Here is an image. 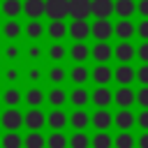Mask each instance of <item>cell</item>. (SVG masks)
I'll return each instance as SVG.
<instances>
[{"label": "cell", "mask_w": 148, "mask_h": 148, "mask_svg": "<svg viewBox=\"0 0 148 148\" xmlns=\"http://www.w3.org/2000/svg\"><path fill=\"white\" fill-rule=\"evenodd\" d=\"M44 16L49 21L69 18V0H44Z\"/></svg>", "instance_id": "obj_1"}, {"label": "cell", "mask_w": 148, "mask_h": 148, "mask_svg": "<svg viewBox=\"0 0 148 148\" xmlns=\"http://www.w3.org/2000/svg\"><path fill=\"white\" fill-rule=\"evenodd\" d=\"M0 127L5 132L9 130H21L23 127V111L18 106H7L2 113H0Z\"/></svg>", "instance_id": "obj_2"}, {"label": "cell", "mask_w": 148, "mask_h": 148, "mask_svg": "<svg viewBox=\"0 0 148 148\" xmlns=\"http://www.w3.org/2000/svg\"><path fill=\"white\" fill-rule=\"evenodd\" d=\"M23 127H25L28 132H42V130L46 127V113L42 111V106H39V109L28 106V111L23 113Z\"/></svg>", "instance_id": "obj_3"}, {"label": "cell", "mask_w": 148, "mask_h": 148, "mask_svg": "<svg viewBox=\"0 0 148 148\" xmlns=\"http://www.w3.org/2000/svg\"><path fill=\"white\" fill-rule=\"evenodd\" d=\"M113 35V23L111 18H95L90 23V37L97 42H109Z\"/></svg>", "instance_id": "obj_4"}, {"label": "cell", "mask_w": 148, "mask_h": 148, "mask_svg": "<svg viewBox=\"0 0 148 148\" xmlns=\"http://www.w3.org/2000/svg\"><path fill=\"white\" fill-rule=\"evenodd\" d=\"M67 104H72V109H86L90 104V90L86 86H72V90H67Z\"/></svg>", "instance_id": "obj_5"}, {"label": "cell", "mask_w": 148, "mask_h": 148, "mask_svg": "<svg viewBox=\"0 0 148 148\" xmlns=\"http://www.w3.org/2000/svg\"><path fill=\"white\" fill-rule=\"evenodd\" d=\"M67 37H72V42H86L90 37V23L86 18H72L67 25Z\"/></svg>", "instance_id": "obj_6"}, {"label": "cell", "mask_w": 148, "mask_h": 148, "mask_svg": "<svg viewBox=\"0 0 148 148\" xmlns=\"http://www.w3.org/2000/svg\"><path fill=\"white\" fill-rule=\"evenodd\" d=\"M44 102L51 109H65V104H67V90H65V86H51L49 90H44Z\"/></svg>", "instance_id": "obj_7"}, {"label": "cell", "mask_w": 148, "mask_h": 148, "mask_svg": "<svg viewBox=\"0 0 148 148\" xmlns=\"http://www.w3.org/2000/svg\"><path fill=\"white\" fill-rule=\"evenodd\" d=\"M44 79L51 86H65L67 83V69H65V65L62 62H51L44 69Z\"/></svg>", "instance_id": "obj_8"}, {"label": "cell", "mask_w": 148, "mask_h": 148, "mask_svg": "<svg viewBox=\"0 0 148 148\" xmlns=\"http://www.w3.org/2000/svg\"><path fill=\"white\" fill-rule=\"evenodd\" d=\"M67 81H72V86H86L90 81V67L86 62H74L67 69Z\"/></svg>", "instance_id": "obj_9"}, {"label": "cell", "mask_w": 148, "mask_h": 148, "mask_svg": "<svg viewBox=\"0 0 148 148\" xmlns=\"http://www.w3.org/2000/svg\"><path fill=\"white\" fill-rule=\"evenodd\" d=\"M90 104H95L97 109H109L113 104V90L109 86H95V90L90 92Z\"/></svg>", "instance_id": "obj_10"}, {"label": "cell", "mask_w": 148, "mask_h": 148, "mask_svg": "<svg viewBox=\"0 0 148 148\" xmlns=\"http://www.w3.org/2000/svg\"><path fill=\"white\" fill-rule=\"evenodd\" d=\"M0 35L7 39V42H16L21 35H23V23L18 18H7L5 23H0Z\"/></svg>", "instance_id": "obj_11"}, {"label": "cell", "mask_w": 148, "mask_h": 148, "mask_svg": "<svg viewBox=\"0 0 148 148\" xmlns=\"http://www.w3.org/2000/svg\"><path fill=\"white\" fill-rule=\"evenodd\" d=\"M113 104L118 109H132V104H134V90H132V86H118L113 90Z\"/></svg>", "instance_id": "obj_12"}, {"label": "cell", "mask_w": 148, "mask_h": 148, "mask_svg": "<svg viewBox=\"0 0 148 148\" xmlns=\"http://www.w3.org/2000/svg\"><path fill=\"white\" fill-rule=\"evenodd\" d=\"M67 125L72 130H88L90 127L88 109H72V113H67Z\"/></svg>", "instance_id": "obj_13"}, {"label": "cell", "mask_w": 148, "mask_h": 148, "mask_svg": "<svg viewBox=\"0 0 148 148\" xmlns=\"http://www.w3.org/2000/svg\"><path fill=\"white\" fill-rule=\"evenodd\" d=\"M90 58L95 62H111L113 58V46L109 42H95L90 46Z\"/></svg>", "instance_id": "obj_14"}, {"label": "cell", "mask_w": 148, "mask_h": 148, "mask_svg": "<svg viewBox=\"0 0 148 148\" xmlns=\"http://www.w3.org/2000/svg\"><path fill=\"white\" fill-rule=\"evenodd\" d=\"M21 79H23L28 86H39V83L44 81V69H42V65H39V62H28L25 69L21 72Z\"/></svg>", "instance_id": "obj_15"}, {"label": "cell", "mask_w": 148, "mask_h": 148, "mask_svg": "<svg viewBox=\"0 0 148 148\" xmlns=\"http://www.w3.org/2000/svg\"><path fill=\"white\" fill-rule=\"evenodd\" d=\"M90 79H92V83H97V86H109L111 79H113V69H111L106 62H97V65L90 69Z\"/></svg>", "instance_id": "obj_16"}, {"label": "cell", "mask_w": 148, "mask_h": 148, "mask_svg": "<svg viewBox=\"0 0 148 148\" xmlns=\"http://www.w3.org/2000/svg\"><path fill=\"white\" fill-rule=\"evenodd\" d=\"M113 58L118 62H132L134 60V44H132V39H120L113 46Z\"/></svg>", "instance_id": "obj_17"}, {"label": "cell", "mask_w": 148, "mask_h": 148, "mask_svg": "<svg viewBox=\"0 0 148 148\" xmlns=\"http://www.w3.org/2000/svg\"><path fill=\"white\" fill-rule=\"evenodd\" d=\"M113 81L118 86H132L134 83V67H132V62H120L113 69Z\"/></svg>", "instance_id": "obj_18"}, {"label": "cell", "mask_w": 148, "mask_h": 148, "mask_svg": "<svg viewBox=\"0 0 148 148\" xmlns=\"http://www.w3.org/2000/svg\"><path fill=\"white\" fill-rule=\"evenodd\" d=\"M44 35L51 39V42H62L67 37V23L65 21H49L44 25Z\"/></svg>", "instance_id": "obj_19"}, {"label": "cell", "mask_w": 148, "mask_h": 148, "mask_svg": "<svg viewBox=\"0 0 148 148\" xmlns=\"http://www.w3.org/2000/svg\"><path fill=\"white\" fill-rule=\"evenodd\" d=\"M44 58L49 62H65L67 60V46L62 42H51L46 49H44Z\"/></svg>", "instance_id": "obj_20"}, {"label": "cell", "mask_w": 148, "mask_h": 148, "mask_svg": "<svg viewBox=\"0 0 148 148\" xmlns=\"http://www.w3.org/2000/svg\"><path fill=\"white\" fill-rule=\"evenodd\" d=\"M90 125L95 130H111L113 125V113L109 109H97L95 113H90Z\"/></svg>", "instance_id": "obj_21"}, {"label": "cell", "mask_w": 148, "mask_h": 148, "mask_svg": "<svg viewBox=\"0 0 148 148\" xmlns=\"http://www.w3.org/2000/svg\"><path fill=\"white\" fill-rule=\"evenodd\" d=\"M67 58L72 62H86L90 58V46L86 42H72V46L67 49Z\"/></svg>", "instance_id": "obj_22"}, {"label": "cell", "mask_w": 148, "mask_h": 148, "mask_svg": "<svg viewBox=\"0 0 148 148\" xmlns=\"http://www.w3.org/2000/svg\"><path fill=\"white\" fill-rule=\"evenodd\" d=\"M23 104H28V106H32V109L44 106V104H46V102H44V88H39V86H28V90L23 92Z\"/></svg>", "instance_id": "obj_23"}, {"label": "cell", "mask_w": 148, "mask_h": 148, "mask_svg": "<svg viewBox=\"0 0 148 148\" xmlns=\"http://www.w3.org/2000/svg\"><path fill=\"white\" fill-rule=\"evenodd\" d=\"M113 0H90V16L95 18H111Z\"/></svg>", "instance_id": "obj_24"}, {"label": "cell", "mask_w": 148, "mask_h": 148, "mask_svg": "<svg viewBox=\"0 0 148 148\" xmlns=\"http://www.w3.org/2000/svg\"><path fill=\"white\" fill-rule=\"evenodd\" d=\"M46 127L53 130H65L67 127V111L65 109H51L46 113Z\"/></svg>", "instance_id": "obj_25"}, {"label": "cell", "mask_w": 148, "mask_h": 148, "mask_svg": "<svg viewBox=\"0 0 148 148\" xmlns=\"http://www.w3.org/2000/svg\"><path fill=\"white\" fill-rule=\"evenodd\" d=\"M23 35L30 42H39L44 37V23H42V18H28V23L23 25Z\"/></svg>", "instance_id": "obj_26"}, {"label": "cell", "mask_w": 148, "mask_h": 148, "mask_svg": "<svg viewBox=\"0 0 148 148\" xmlns=\"http://www.w3.org/2000/svg\"><path fill=\"white\" fill-rule=\"evenodd\" d=\"M113 35L118 39H132L134 37V21L132 18H118L113 23Z\"/></svg>", "instance_id": "obj_27"}, {"label": "cell", "mask_w": 148, "mask_h": 148, "mask_svg": "<svg viewBox=\"0 0 148 148\" xmlns=\"http://www.w3.org/2000/svg\"><path fill=\"white\" fill-rule=\"evenodd\" d=\"M0 102L5 106H18L23 102V92L18 90V86H7L2 92H0Z\"/></svg>", "instance_id": "obj_28"}, {"label": "cell", "mask_w": 148, "mask_h": 148, "mask_svg": "<svg viewBox=\"0 0 148 148\" xmlns=\"http://www.w3.org/2000/svg\"><path fill=\"white\" fill-rule=\"evenodd\" d=\"M113 127H118V130H132L134 127V113H132V109H118L113 113Z\"/></svg>", "instance_id": "obj_29"}, {"label": "cell", "mask_w": 148, "mask_h": 148, "mask_svg": "<svg viewBox=\"0 0 148 148\" xmlns=\"http://www.w3.org/2000/svg\"><path fill=\"white\" fill-rule=\"evenodd\" d=\"M69 18H90V0H69Z\"/></svg>", "instance_id": "obj_30"}, {"label": "cell", "mask_w": 148, "mask_h": 148, "mask_svg": "<svg viewBox=\"0 0 148 148\" xmlns=\"http://www.w3.org/2000/svg\"><path fill=\"white\" fill-rule=\"evenodd\" d=\"M21 14H25L28 18H42L44 16V0H23Z\"/></svg>", "instance_id": "obj_31"}, {"label": "cell", "mask_w": 148, "mask_h": 148, "mask_svg": "<svg viewBox=\"0 0 148 148\" xmlns=\"http://www.w3.org/2000/svg\"><path fill=\"white\" fill-rule=\"evenodd\" d=\"M0 79H2L7 86H16V83L21 81V67H18L16 62H7L5 69L0 72Z\"/></svg>", "instance_id": "obj_32"}, {"label": "cell", "mask_w": 148, "mask_h": 148, "mask_svg": "<svg viewBox=\"0 0 148 148\" xmlns=\"http://www.w3.org/2000/svg\"><path fill=\"white\" fill-rule=\"evenodd\" d=\"M21 7H23V0H2L0 2V14L5 18H18Z\"/></svg>", "instance_id": "obj_33"}, {"label": "cell", "mask_w": 148, "mask_h": 148, "mask_svg": "<svg viewBox=\"0 0 148 148\" xmlns=\"http://www.w3.org/2000/svg\"><path fill=\"white\" fill-rule=\"evenodd\" d=\"M113 14L118 18H132L136 14L134 0H113Z\"/></svg>", "instance_id": "obj_34"}, {"label": "cell", "mask_w": 148, "mask_h": 148, "mask_svg": "<svg viewBox=\"0 0 148 148\" xmlns=\"http://www.w3.org/2000/svg\"><path fill=\"white\" fill-rule=\"evenodd\" d=\"M0 56L5 58V62H18V58H23V49L16 42H7L0 49Z\"/></svg>", "instance_id": "obj_35"}, {"label": "cell", "mask_w": 148, "mask_h": 148, "mask_svg": "<svg viewBox=\"0 0 148 148\" xmlns=\"http://www.w3.org/2000/svg\"><path fill=\"white\" fill-rule=\"evenodd\" d=\"M23 58L28 62H42L44 60V46L39 42H30L28 46H23Z\"/></svg>", "instance_id": "obj_36"}, {"label": "cell", "mask_w": 148, "mask_h": 148, "mask_svg": "<svg viewBox=\"0 0 148 148\" xmlns=\"http://www.w3.org/2000/svg\"><path fill=\"white\" fill-rule=\"evenodd\" d=\"M0 148H23V136L18 130H9L0 136Z\"/></svg>", "instance_id": "obj_37"}, {"label": "cell", "mask_w": 148, "mask_h": 148, "mask_svg": "<svg viewBox=\"0 0 148 148\" xmlns=\"http://www.w3.org/2000/svg\"><path fill=\"white\" fill-rule=\"evenodd\" d=\"M90 148H113V136L109 134V130H97L90 136Z\"/></svg>", "instance_id": "obj_38"}, {"label": "cell", "mask_w": 148, "mask_h": 148, "mask_svg": "<svg viewBox=\"0 0 148 148\" xmlns=\"http://www.w3.org/2000/svg\"><path fill=\"white\" fill-rule=\"evenodd\" d=\"M67 148H90V136L86 130H74L72 136H67Z\"/></svg>", "instance_id": "obj_39"}, {"label": "cell", "mask_w": 148, "mask_h": 148, "mask_svg": "<svg viewBox=\"0 0 148 148\" xmlns=\"http://www.w3.org/2000/svg\"><path fill=\"white\" fill-rule=\"evenodd\" d=\"M23 148H46V136L42 132H28L23 136Z\"/></svg>", "instance_id": "obj_40"}, {"label": "cell", "mask_w": 148, "mask_h": 148, "mask_svg": "<svg viewBox=\"0 0 148 148\" xmlns=\"http://www.w3.org/2000/svg\"><path fill=\"white\" fill-rule=\"evenodd\" d=\"M113 148H134V134H132V130H120L113 136Z\"/></svg>", "instance_id": "obj_41"}, {"label": "cell", "mask_w": 148, "mask_h": 148, "mask_svg": "<svg viewBox=\"0 0 148 148\" xmlns=\"http://www.w3.org/2000/svg\"><path fill=\"white\" fill-rule=\"evenodd\" d=\"M46 148H67V136L62 130H53L46 136Z\"/></svg>", "instance_id": "obj_42"}, {"label": "cell", "mask_w": 148, "mask_h": 148, "mask_svg": "<svg viewBox=\"0 0 148 148\" xmlns=\"http://www.w3.org/2000/svg\"><path fill=\"white\" fill-rule=\"evenodd\" d=\"M134 104L148 109V86H139V90H134Z\"/></svg>", "instance_id": "obj_43"}, {"label": "cell", "mask_w": 148, "mask_h": 148, "mask_svg": "<svg viewBox=\"0 0 148 148\" xmlns=\"http://www.w3.org/2000/svg\"><path fill=\"white\" fill-rule=\"evenodd\" d=\"M134 35L141 42H148V18H141L139 23H134Z\"/></svg>", "instance_id": "obj_44"}, {"label": "cell", "mask_w": 148, "mask_h": 148, "mask_svg": "<svg viewBox=\"0 0 148 148\" xmlns=\"http://www.w3.org/2000/svg\"><path fill=\"white\" fill-rule=\"evenodd\" d=\"M134 125L141 132H148V109H141L139 113H134Z\"/></svg>", "instance_id": "obj_45"}, {"label": "cell", "mask_w": 148, "mask_h": 148, "mask_svg": "<svg viewBox=\"0 0 148 148\" xmlns=\"http://www.w3.org/2000/svg\"><path fill=\"white\" fill-rule=\"evenodd\" d=\"M134 81L141 86H148V62H141L139 69H134Z\"/></svg>", "instance_id": "obj_46"}, {"label": "cell", "mask_w": 148, "mask_h": 148, "mask_svg": "<svg viewBox=\"0 0 148 148\" xmlns=\"http://www.w3.org/2000/svg\"><path fill=\"white\" fill-rule=\"evenodd\" d=\"M134 58H139V62H148V42L134 46Z\"/></svg>", "instance_id": "obj_47"}, {"label": "cell", "mask_w": 148, "mask_h": 148, "mask_svg": "<svg viewBox=\"0 0 148 148\" xmlns=\"http://www.w3.org/2000/svg\"><path fill=\"white\" fill-rule=\"evenodd\" d=\"M134 9L141 18H148V0H134Z\"/></svg>", "instance_id": "obj_48"}, {"label": "cell", "mask_w": 148, "mask_h": 148, "mask_svg": "<svg viewBox=\"0 0 148 148\" xmlns=\"http://www.w3.org/2000/svg\"><path fill=\"white\" fill-rule=\"evenodd\" d=\"M134 148H148V132H141L139 136H134Z\"/></svg>", "instance_id": "obj_49"}]
</instances>
